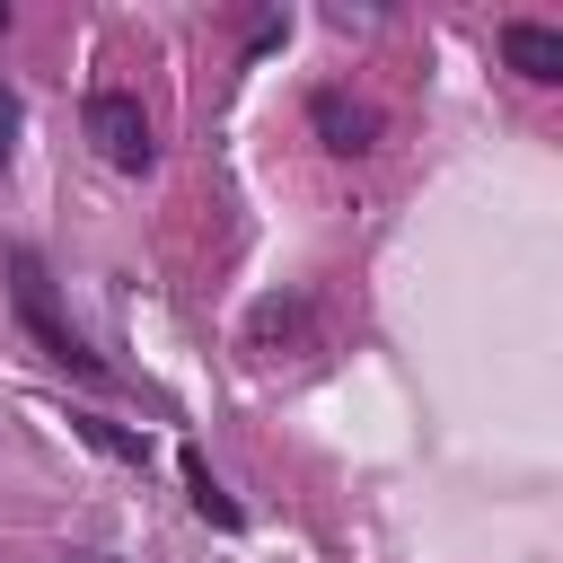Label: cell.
Returning a JSON list of instances; mask_svg holds the SVG:
<instances>
[{"label": "cell", "instance_id": "9c48e42d", "mask_svg": "<svg viewBox=\"0 0 563 563\" xmlns=\"http://www.w3.org/2000/svg\"><path fill=\"white\" fill-rule=\"evenodd\" d=\"M70 563H114V554H70Z\"/></svg>", "mask_w": 563, "mask_h": 563}, {"label": "cell", "instance_id": "ba28073f", "mask_svg": "<svg viewBox=\"0 0 563 563\" xmlns=\"http://www.w3.org/2000/svg\"><path fill=\"white\" fill-rule=\"evenodd\" d=\"M18 123H26V114H18V88H9V79H0V167H9V158H18Z\"/></svg>", "mask_w": 563, "mask_h": 563}, {"label": "cell", "instance_id": "5b68a950", "mask_svg": "<svg viewBox=\"0 0 563 563\" xmlns=\"http://www.w3.org/2000/svg\"><path fill=\"white\" fill-rule=\"evenodd\" d=\"M299 334H308V299H255L246 343H255L264 361H282V343H299Z\"/></svg>", "mask_w": 563, "mask_h": 563}, {"label": "cell", "instance_id": "7a4b0ae2", "mask_svg": "<svg viewBox=\"0 0 563 563\" xmlns=\"http://www.w3.org/2000/svg\"><path fill=\"white\" fill-rule=\"evenodd\" d=\"M88 141H97V158L123 167V176H150V158H158L150 114H141V97H123V88H97V97H88Z\"/></svg>", "mask_w": 563, "mask_h": 563}, {"label": "cell", "instance_id": "52a82bcc", "mask_svg": "<svg viewBox=\"0 0 563 563\" xmlns=\"http://www.w3.org/2000/svg\"><path fill=\"white\" fill-rule=\"evenodd\" d=\"M79 440L106 449V457H123V466H150V431H123V422H106V413H79Z\"/></svg>", "mask_w": 563, "mask_h": 563}, {"label": "cell", "instance_id": "8992f818", "mask_svg": "<svg viewBox=\"0 0 563 563\" xmlns=\"http://www.w3.org/2000/svg\"><path fill=\"white\" fill-rule=\"evenodd\" d=\"M185 493H194V510H202L211 528H238V519H246V510L220 493V475H211V457H202V449H185Z\"/></svg>", "mask_w": 563, "mask_h": 563}, {"label": "cell", "instance_id": "6da1fadb", "mask_svg": "<svg viewBox=\"0 0 563 563\" xmlns=\"http://www.w3.org/2000/svg\"><path fill=\"white\" fill-rule=\"evenodd\" d=\"M9 299H18V317L35 325V343H44V361H62V369H79V378H97V352H88V343H79V334L62 325V308H53V273H44V264H35L26 246L9 255Z\"/></svg>", "mask_w": 563, "mask_h": 563}, {"label": "cell", "instance_id": "30bf717a", "mask_svg": "<svg viewBox=\"0 0 563 563\" xmlns=\"http://www.w3.org/2000/svg\"><path fill=\"white\" fill-rule=\"evenodd\" d=\"M0 35H9V0H0Z\"/></svg>", "mask_w": 563, "mask_h": 563}, {"label": "cell", "instance_id": "3957f363", "mask_svg": "<svg viewBox=\"0 0 563 563\" xmlns=\"http://www.w3.org/2000/svg\"><path fill=\"white\" fill-rule=\"evenodd\" d=\"M308 123H317V141H325L334 158H361V150H378V114H369V106H352L343 88H317Z\"/></svg>", "mask_w": 563, "mask_h": 563}, {"label": "cell", "instance_id": "277c9868", "mask_svg": "<svg viewBox=\"0 0 563 563\" xmlns=\"http://www.w3.org/2000/svg\"><path fill=\"white\" fill-rule=\"evenodd\" d=\"M501 62H510L519 79L554 88V79H563V35H554V26H528V18H519V26H501Z\"/></svg>", "mask_w": 563, "mask_h": 563}]
</instances>
